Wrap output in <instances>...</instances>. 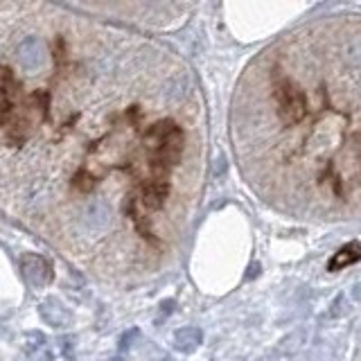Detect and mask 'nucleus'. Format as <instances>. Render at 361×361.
Segmentation results:
<instances>
[{"mask_svg": "<svg viewBox=\"0 0 361 361\" xmlns=\"http://www.w3.org/2000/svg\"><path fill=\"white\" fill-rule=\"evenodd\" d=\"M264 93L282 145L312 161L319 201L361 210V75L300 71L285 48L267 66Z\"/></svg>", "mask_w": 361, "mask_h": 361, "instance_id": "1", "label": "nucleus"}]
</instances>
